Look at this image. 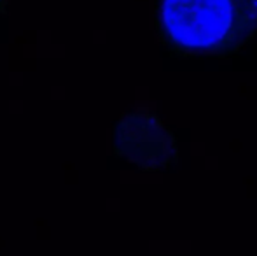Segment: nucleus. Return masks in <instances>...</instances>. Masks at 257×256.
Here are the masks:
<instances>
[{
	"label": "nucleus",
	"mask_w": 257,
	"mask_h": 256,
	"mask_svg": "<svg viewBox=\"0 0 257 256\" xmlns=\"http://www.w3.org/2000/svg\"><path fill=\"white\" fill-rule=\"evenodd\" d=\"M154 23L177 58H229L257 37V0H156Z\"/></svg>",
	"instance_id": "nucleus-1"
},
{
	"label": "nucleus",
	"mask_w": 257,
	"mask_h": 256,
	"mask_svg": "<svg viewBox=\"0 0 257 256\" xmlns=\"http://www.w3.org/2000/svg\"><path fill=\"white\" fill-rule=\"evenodd\" d=\"M114 154L142 172H163L179 161V144L156 111L139 107L115 121Z\"/></svg>",
	"instance_id": "nucleus-2"
},
{
	"label": "nucleus",
	"mask_w": 257,
	"mask_h": 256,
	"mask_svg": "<svg viewBox=\"0 0 257 256\" xmlns=\"http://www.w3.org/2000/svg\"><path fill=\"white\" fill-rule=\"evenodd\" d=\"M4 6H6V0H0V11L4 9Z\"/></svg>",
	"instance_id": "nucleus-3"
}]
</instances>
